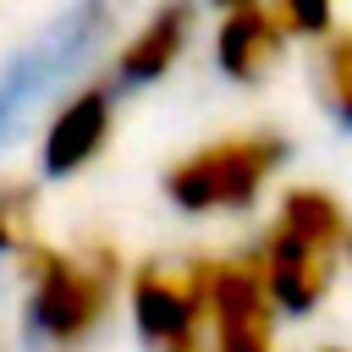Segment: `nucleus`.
<instances>
[{
    "label": "nucleus",
    "instance_id": "f257e3e1",
    "mask_svg": "<svg viewBox=\"0 0 352 352\" xmlns=\"http://www.w3.org/2000/svg\"><path fill=\"white\" fill-rule=\"evenodd\" d=\"M346 242H352L346 209L324 187H292L253 258L275 314H314L336 280V258L346 253Z\"/></svg>",
    "mask_w": 352,
    "mask_h": 352
},
{
    "label": "nucleus",
    "instance_id": "f03ea898",
    "mask_svg": "<svg viewBox=\"0 0 352 352\" xmlns=\"http://www.w3.org/2000/svg\"><path fill=\"white\" fill-rule=\"evenodd\" d=\"M22 324L38 346H82L99 319L110 314L121 258L110 242H82V248H50L33 242L22 253Z\"/></svg>",
    "mask_w": 352,
    "mask_h": 352
},
{
    "label": "nucleus",
    "instance_id": "7ed1b4c3",
    "mask_svg": "<svg viewBox=\"0 0 352 352\" xmlns=\"http://www.w3.org/2000/svg\"><path fill=\"white\" fill-rule=\"evenodd\" d=\"M110 6L88 0V6H66L55 11L6 66H0V148L16 143L28 132V121L60 94V82H72L94 55L99 44L110 38Z\"/></svg>",
    "mask_w": 352,
    "mask_h": 352
},
{
    "label": "nucleus",
    "instance_id": "20e7f679",
    "mask_svg": "<svg viewBox=\"0 0 352 352\" xmlns=\"http://www.w3.org/2000/svg\"><path fill=\"white\" fill-rule=\"evenodd\" d=\"M280 165H286L280 132H236V138H209L192 154H182L160 187L187 214H220V209H248Z\"/></svg>",
    "mask_w": 352,
    "mask_h": 352
},
{
    "label": "nucleus",
    "instance_id": "39448f33",
    "mask_svg": "<svg viewBox=\"0 0 352 352\" xmlns=\"http://www.w3.org/2000/svg\"><path fill=\"white\" fill-rule=\"evenodd\" d=\"M209 352H275V302L253 258H204Z\"/></svg>",
    "mask_w": 352,
    "mask_h": 352
},
{
    "label": "nucleus",
    "instance_id": "423d86ee",
    "mask_svg": "<svg viewBox=\"0 0 352 352\" xmlns=\"http://www.w3.org/2000/svg\"><path fill=\"white\" fill-rule=\"evenodd\" d=\"M132 324L154 352L204 346V258L192 264H138L132 275Z\"/></svg>",
    "mask_w": 352,
    "mask_h": 352
},
{
    "label": "nucleus",
    "instance_id": "0eeeda50",
    "mask_svg": "<svg viewBox=\"0 0 352 352\" xmlns=\"http://www.w3.org/2000/svg\"><path fill=\"white\" fill-rule=\"evenodd\" d=\"M110 121H116V104H110V88H99V82L60 99L50 126H44V143H38L44 176H72V170L94 165L110 143Z\"/></svg>",
    "mask_w": 352,
    "mask_h": 352
},
{
    "label": "nucleus",
    "instance_id": "6e6552de",
    "mask_svg": "<svg viewBox=\"0 0 352 352\" xmlns=\"http://www.w3.org/2000/svg\"><path fill=\"white\" fill-rule=\"evenodd\" d=\"M286 28H280V11L275 6H231L214 28V66L231 77V82H258L275 72V60L286 55Z\"/></svg>",
    "mask_w": 352,
    "mask_h": 352
},
{
    "label": "nucleus",
    "instance_id": "1a4fd4ad",
    "mask_svg": "<svg viewBox=\"0 0 352 352\" xmlns=\"http://www.w3.org/2000/svg\"><path fill=\"white\" fill-rule=\"evenodd\" d=\"M187 33H192V6H160V11L116 50V82H121V88H148V82H160V77L182 60Z\"/></svg>",
    "mask_w": 352,
    "mask_h": 352
},
{
    "label": "nucleus",
    "instance_id": "9d476101",
    "mask_svg": "<svg viewBox=\"0 0 352 352\" xmlns=\"http://www.w3.org/2000/svg\"><path fill=\"white\" fill-rule=\"evenodd\" d=\"M319 99L352 132V28H330L319 38Z\"/></svg>",
    "mask_w": 352,
    "mask_h": 352
},
{
    "label": "nucleus",
    "instance_id": "9b49d317",
    "mask_svg": "<svg viewBox=\"0 0 352 352\" xmlns=\"http://www.w3.org/2000/svg\"><path fill=\"white\" fill-rule=\"evenodd\" d=\"M33 248V187L28 182H0V258Z\"/></svg>",
    "mask_w": 352,
    "mask_h": 352
},
{
    "label": "nucleus",
    "instance_id": "f8f14e48",
    "mask_svg": "<svg viewBox=\"0 0 352 352\" xmlns=\"http://www.w3.org/2000/svg\"><path fill=\"white\" fill-rule=\"evenodd\" d=\"M187 352H209V346H187Z\"/></svg>",
    "mask_w": 352,
    "mask_h": 352
},
{
    "label": "nucleus",
    "instance_id": "ddd939ff",
    "mask_svg": "<svg viewBox=\"0 0 352 352\" xmlns=\"http://www.w3.org/2000/svg\"><path fill=\"white\" fill-rule=\"evenodd\" d=\"M324 352H341V346H324Z\"/></svg>",
    "mask_w": 352,
    "mask_h": 352
},
{
    "label": "nucleus",
    "instance_id": "4468645a",
    "mask_svg": "<svg viewBox=\"0 0 352 352\" xmlns=\"http://www.w3.org/2000/svg\"><path fill=\"white\" fill-rule=\"evenodd\" d=\"M346 253H352V242H346Z\"/></svg>",
    "mask_w": 352,
    "mask_h": 352
}]
</instances>
